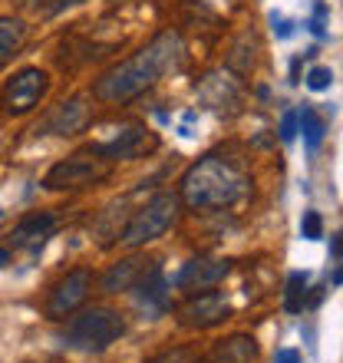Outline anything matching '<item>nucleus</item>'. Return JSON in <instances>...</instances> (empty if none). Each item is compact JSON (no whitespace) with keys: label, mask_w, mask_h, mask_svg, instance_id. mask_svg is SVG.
<instances>
[{"label":"nucleus","mask_w":343,"mask_h":363,"mask_svg":"<svg viewBox=\"0 0 343 363\" xmlns=\"http://www.w3.org/2000/svg\"><path fill=\"white\" fill-rule=\"evenodd\" d=\"M254 37L251 33H241L238 40H235V47H231V57H228V69L231 73H238V77H248L251 69H254Z\"/></svg>","instance_id":"17"},{"label":"nucleus","mask_w":343,"mask_h":363,"mask_svg":"<svg viewBox=\"0 0 343 363\" xmlns=\"http://www.w3.org/2000/svg\"><path fill=\"white\" fill-rule=\"evenodd\" d=\"M109 172H113V162H109L106 155H99L96 149H89V152H77V155H69V159H63V162H57L47 172L43 185H47L50 191L89 189L96 182L109 179Z\"/></svg>","instance_id":"5"},{"label":"nucleus","mask_w":343,"mask_h":363,"mask_svg":"<svg viewBox=\"0 0 343 363\" xmlns=\"http://www.w3.org/2000/svg\"><path fill=\"white\" fill-rule=\"evenodd\" d=\"M139 304L145 307V314H162L169 311V284H165V274L159 268H142L139 281L133 284Z\"/></svg>","instance_id":"13"},{"label":"nucleus","mask_w":343,"mask_h":363,"mask_svg":"<svg viewBox=\"0 0 343 363\" xmlns=\"http://www.w3.org/2000/svg\"><path fill=\"white\" fill-rule=\"evenodd\" d=\"M304 297H307V274L304 271H294L287 277V297H284V307L291 314L304 311Z\"/></svg>","instance_id":"20"},{"label":"nucleus","mask_w":343,"mask_h":363,"mask_svg":"<svg viewBox=\"0 0 343 363\" xmlns=\"http://www.w3.org/2000/svg\"><path fill=\"white\" fill-rule=\"evenodd\" d=\"M99 155H106L109 162H119V159H142V155H152L159 149V135L145 125H123L113 139L93 145Z\"/></svg>","instance_id":"8"},{"label":"nucleus","mask_w":343,"mask_h":363,"mask_svg":"<svg viewBox=\"0 0 343 363\" xmlns=\"http://www.w3.org/2000/svg\"><path fill=\"white\" fill-rule=\"evenodd\" d=\"M73 4H83V0H53V13H60V10H67V7H73Z\"/></svg>","instance_id":"28"},{"label":"nucleus","mask_w":343,"mask_h":363,"mask_svg":"<svg viewBox=\"0 0 343 363\" xmlns=\"http://www.w3.org/2000/svg\"><path fill=\"white\" fill-rule=\"evenodd\" d=\"M274 363H300V354H297L294 347H284V350H277Z\"/></svg>","instance_id":"25"},{"label":"nucleus","mask_w":343,"mask_h":363,"mask_svg":"<svg viewBox=\"0 0 343 363\" xmlns=\"http://www.w3.org/2000/svg\"><path fill=\"white\" fill-rule=\"evenodd\" d=\"M125 334V320L109 307H89L69 317L67 324V344L79 354H103Z\"/></svg>","instance_id":"3"},{"label":"nucleus","mask_w":343,"mask_h":363,"mask_svg":"<svg viewBox=\"0 0 343 363\" xmlns=\"http://www.w3.org/2000/svg\"><path fill=\"white\" fill-rule=\"evenodd\" d=\"M294 135H297V113H284V119H281V139L291 143Z\"/></svg>","instance_id":"24"},{"label":"nucleus","mask_w":343,"mask_h":363,"mask_svg":"<svg viewBox=\"0 0 343 363\" xmlns=\"http://www.w3.org/2000/svg\"><path fill=\"white\" fill-rule=\"evenodd\" d=\"M195 93H198V103L205 109H211V113H218V116H235L241 109V103H244V86H241L238 73H231V69H211V73H205L198 79Z\"/></svg>","instance_id":"6"},{"label":"nucleus","mask_w":343,"mask_h":363,"mask_svg":"<svg viewBox=\"0 0 343 363\" xmlns=\"http://www.w3.org/2000/svg\"><path fill=\"white\" fill-rule=\"evenodd\" d=\"M330 255H334V258H343V231H337L334 241H330Z\"/></svg>","instance_id":"26"},{"label":"nucleus","mask_w":343,"mask_h":363,"mask_svg":"<svg viewBox=\"0 0 343 363\" xmlns=\"http://www.w3.org/2000/svg\"><path fill=\"white\" fill-rule=\"evenodd\" d=\"M93 119V106L86 96H69L63 99L60 106H53L47 116H43V123L37 125L40 135H77L83 133L86 125Z\"/></svg>","instance_id":"10"},{"label":"nucleus","mask_w":343,"mask_h":363,"mask_svg":"<svg viewBox=\"0 0 343 363\" xmlns=\"http://www.w3.org/2000/svg\"><path fill=\"white\" fill-rule=\"evenodd\" d=\"M149 363H201V357L191 347H169L159 357H152Z\"/></svg>","instance_id":"21"},{"label":"nucleus","mask_w":343,"mask_h":363,"mask_svg":"<svg viewBox=\"0 0 343 363\" xmlns=\"http://www.w3.org/2000/svg\"><path fill=\"white\" fill-rule=\"evenodd\" d=\"M175 215H179V195L159 191L155 199H149L133 218L125 221V228L119 231V241H123L125 248H142L149 241L162 238L165 231L172 228Z\"/></svg>","instance_id":"4"},{"label":"nucleus","mask_w":343,"mask_h":363,"mask_svg":"<svg viewBox=\"0 0 343 363\" xmlns=\"http://www.w3.org/2000/svg\"><path fill=\"white\" fill-rule=\"evenodd\" d=\"M53 231H57V218L47 215V211H40V215H30V218H23L17 228H13V245L30 248V251H40Z\"/></svg>","instance_id":"14"},{"label":"nucleus","mask_w":343,"mask_h":363,"mask_svg":"<svg viewBox=\"0 0 343 363\" xmlns=\"http://www.w3.org/2000/svg\"><path fill=\"white\" fill-rule=\"evenodd\" d=\"M307 89H314V93H324V89H330V83H334V69L330 67H314L310 73H307Z\"/></svg>","instance_id":"22"},{"label":"nucleus","mask_w":343,"mask_h":363,"mask_svg":"<svg viewBox=\"0 0 343 363\" xmlns=\"http://www.w3.org/2000/svg\"><path fill=\"white\" fill-rule=\"evenodd\" d=\"M27 40V23L17 17H0V60L13 57Z\"/></svg>","instance_id":"18"},{"label":"nucleus","mask_w":343,"mask_h":363,"mask_svg":"<svg viewBox=\"0 0 343 363\" xmlns=\"http://www.w3.org/2000/svg\"><path fill=\"white\" fill-rule=\"evenodd\" d=\"M334 284H343V264L337 268V274H334Z\"/></svg>","instance_id":"29"},{"label":"nucleus","mask_w":343,"mask_h":363,"mask_svg":"<svg viewBox=\"0 0 343 363\" xmlns=\"http://www.w3.org/2000/svg\"><path fill=\"white\" fill-rule=\"evenodd\" d=\"M181 60H185V43L175 30H162L159 37L142 47L135 57L123 60L119 67H113L109 73L96 79L93 86V96L96 99H103V103H129L135 99L139 93H145L149 86H155L165 73L181 67Z\"/></svg>","instance_id":"1"},{"label":"nucleus","mask_w":343,"mask_h":363,"mask_svg":"<svg viewBox=\"0 0 343 363\" xmlns=\"http://www.w3.org/2000/svg\"><path fill=\"white\" fill-rule=\"evenodd\" d=\"M228 314H231V304L225 301L221 291H198V294H191L189 301L179 307L181 324L198 327V330L215 327V324H221V320H228Z\"/></svg>","instance_id":"11"},{"label":"nucleus","mask_w":343,"mask_h":363,"mask_svg":"<svg viewBox=\"0 0 343 363\" xmlns=\"http://www.w3.org/2000/svg\"><path fill=\"white\" fill-rule=\"evenodd\" d=\"M248 191V179L235 162L221 155H205L181 175V201L191 211L228 208Z\"/></svg>","instance_id":"2"},{"label":"nucleus","mask_w":343,"mask_h":363,"mask_svg":"<svg viewBox=\"0 0 343 363\" xmlns=\"http://www.w3.org/2000/svg\"><path fill=\"white\" fill-rule=\"evenodd\" d=\"M89 287H93V274L86 268L69 271L67 277H60L57 287L50 291V301H47V314L53 320H67L73 317L83 307V301L89 297Z\"/></svg>","instance_id":"9"},{"label":"nucleus","mask_w":343,"mask_h":363,"mask_svg":"<svg viewBox=\"0 0 343 363\" xmlns=\"http://www.w3.org/2000/svg\"><path fill=\"white\" fill-rule=\"evenodd\" d=\"M297 125H300V133H304L307 149H317V145L324 143V135H327V123H324V116L317 113L314 106H304V109L297 113Z\"/></svg>","instance_id":"19"},{"label":"nucleus","mask_w":343,"mask_h":363,"mask_svg":"<svg viewBox=\"0 0 343 363\" xmlns=\"http://www.w3.org/2000/svg\"><path fill=\"white\" fill-rule=\"evenodd\" d=\"M274 33H277L281 40L291 37V23H287V20H281V23H277V20H274Z\"/></svg>","instance_id":"27"},{"label":"nucleus","mask_w":343,"mask_h":363,"mask_svg":"<svg viewBox=\"0 0 343 363\" xmlns=\"http://www.w3.org/2000/svg\"><path fill=\"white\" fill-rule=\"evenodd\" d=\"M142 268H145V264L139 258H125V261H119V264H113V268L103 274V291H109V294L133 291V284L139 281Z\"/></svg>","instance_id":"16"},{"label":"nucleus","mask_w":343,"mask_h":363,"mask_svg":"<svg viewBox=\"0 0 343 363\" xmlns=\"http://www.w3.org/2000/svg\"><path fill=\"white\" fill-rule=\"evenodd\" d=\"M257 344L248 334H235L228 340H218L215 350L208 354V363H254Z\"/></svg>","instance_id":"15"},{"label":"nucleus","mask_w":343,"mask_h":363,"mask_svg":"<svg viewBox=\"0 0 343 363\" xmlns=\"http://www.w3.org/2000/svg\"><path fill=\"white\" fill-rule=\"evenodd\" d=\"M228 261L221 258H191L189 264H181L179 277H175V284L181 291H191V294H198V291H211V287H218L225 277H228Z\"/></svg>","instance_id":"12"},{"label":"nucleus","mask_w":343,"mask_h":363,"mask_svg":"<svg viewBox=\"0 0 343 363\" xmlns=\"http://www.w3.org/2000/svg\"><path fill=\"white\" fill-rule=\"evenodd\" d=\"M300 235H304L307 241L324 238V218H320L317 211H304V218H300Z\"/></svg>","instance_id":"23"},{"label":"nucleus","mask_w":343,"mask_h":363,"mask_svg":"<svg viewBox=\"0 0 343 363\" xmlns=\"http://www.w3.org/2000/svg\"><path fill=\"white\" fill-rule=\"evenodd\" d=\"M7 261H10V255H7V251H4V248H0V268H4Z\"/></svg>","instance_id":"30"},{"label":"nucleus","mask_w":343,"mask_h":363,"mask_svg":"<svg viewBox=\"0 0 343 363\" xmlns=\"http://www.w3.org/2000/svg\"><path fill=\"white\" fill-rule=\"evenodd\" d=\"M47 89H50V77L43 69L23 67L20 73H13V77L7 79L4 96H0V106H4L7 116H23L47 96Z\"/></svg>","instance_id":"7"}]
</instances>
